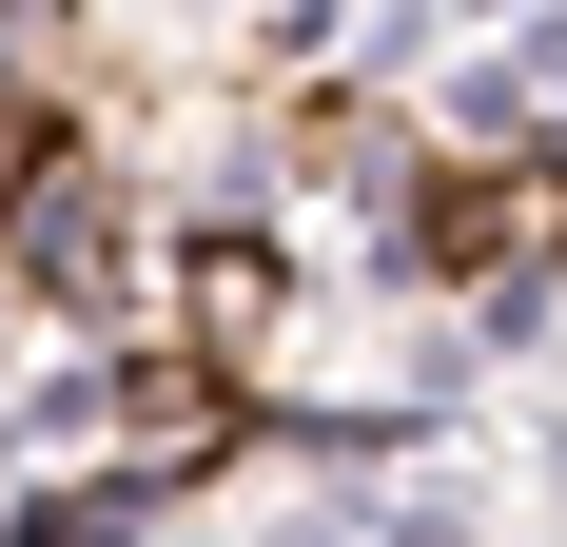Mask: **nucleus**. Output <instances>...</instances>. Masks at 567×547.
I'll return each mask as SVG.
<instances>
[{
    "instance_id": "1",
    "label": "nucleus",
    "mask_w": 567,
    "mask_h": 547,
    "mask_svg": "<svg viewBox=\"0 0 567 547\" xmlns=\"http://www.w3.org/2000/svg\"><path fill=\"white\" fill-rule=\"evenodd\" d=\"M548 235H567V196H548V176H451V196H431V255H451V274L548 255Z\"/></svg>"
}]
</instances>
